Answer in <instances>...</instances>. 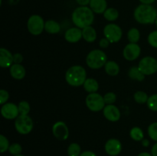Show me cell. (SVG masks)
Masks as SVG:
<instances>
[{
  "label": "cell",
  "instance_id": "1",
  "mask_svg": "<svg viewBox=\"0 0 157 156\" xmlns=\"http://www.w3.org/2000/svg\"><path fill=\"white\" fill-rule=\"evenodd\" d=\"M94 20V12L87 6H79L72 13V21L79 28L90 26Z\"/></svg>",
  "mask_w": 157,
  "mask_h": 156
},
{
  "label": "cell",
  "instance_id": "2",
  "mask_svg": "<svg viewBox=\"0 0 157 156\" xmlns=\"http://www.w3.org/2000/svg\"><path fill=\"white\" fill-rule=\"evenodd\" d=\"M133 16L140 24H153L157 18V10L151 5H140L135 9Z\"/></svg>",
  "mask_w": 157,
  "mask_h": 156
},
{
  "label": "cell",
  "instance_id": "3",
  "mask_svg": "<svg viewBox=\"0 0 157 156\" xmlns=\"http://www.w3.org/2000/svg\"><path fill=\"white\" fill-rule=\"evenodd\" d=\"M86 70L80 65L71 67L65 73V80L67 84L72 87H80L84 85L87 79Z\"/></svg>",
  "mask_w": 157,
  "mask_h": 156
},
{
  "label": "cell",
  "instance_id": "4",
  "mask_svg": "<svg viewBox=\"0 0 157 156\" xmlns=\"http://www.w3.org/2000/svg\"><path fill=\"white\" fill-rule=\"evenodd\" d=\"M107 57L104 51L99 49H95L89 52L86 58L87 65L91 69H100L104 67L107 62Z\"/></svg>",
  "mask_w": 157,
  "mask_h": 156
},
{
  "label": "cell",
  "instance_id": "5",
  "mask_svg": "<svg viewBox=\"0 0 157 156\" xmlns=\"http://www.w3.org/2000/svg\"><path fill=\"white\" fill-rule=\"evenodd\" d=\"M15 128L20 134L27 135L33 128V121L28 115H19L15 121Z\"/></svg>",
  "mask_w": 157,
  "mask_h": 156
},
{
  "label": "cell",
  "instance_id": "6",
  "mask_svg": "<svg viewBox=\"0 0 157 156\" xmlns=\"http://www.w3.org/2000/svg\"><path fill=\"white\" fill-rule=\"evenodd\" d=\"M86 106L87 108L93 112H99L104 110L105 102H104V96L97 93H90L86 97Z\"/></svg>",
  "mask_w": 157,
  "mask_h": 156
},
{
  "label": "cell",
  "instance_id": "7",
  "mask_svg": "<svg viewBox=\"0 0 157 156\" xmlns=\"http://www.w3.org/2000/svg\"><path fill=\"white\" fill-rule=\"evenodd\" d=\"M44 19L38 15H33L28 20V30L32 35H39L44 29Z\"/></svg>",
  "mask_w": 157,
  "mask_h": 156
},
{
  "label": "cell",
  "instance_id": "8",
  "mask_svg": "<svg viewBox=\"0 0 157 156\" xmlns=\"http://www.w3.org/2000/svg\"><path fill=\"white\" fill-rule=\"evenodd\" d=\"M138 67L145 76L153 74L157 72V60L153 57H145L140 60Z\"/></svg>",
  "mask_w": 157,
  "mask_h": 156
},
{
  "label": "cell",
  "instance_id": "9",
  "mask_svg": "<svg viewBox=\"0 0 157 156\" xmlns=\"http://www.w3.org/2000/svg\"><path fill=\"white\" fill-rule=\"evenodd\" d=\"M104 37L110 43L118 42L121 39L123 35L122 29L116 24H108L104 28Z\"/></svg>",
  "mask_w": 157,
  "mask_h": 156
},
{
  "label": "cell",
  "instance_id": "10",
  "mask_svg": "<svg viewBox=\"0 0 157 156\" xmlns=\"http://www.w3.org/2000/svg\"><path fill=\"white\" fill-rule=\"evenodd\" d=\"M52 132L57 139L61 141L66 140L69 136L68 128L62 121H58L54 124L52 127Z\"/></svg>",
  "mask_w": 157,
  "mask_h": 156
},
{
  "label": "cell",
  "instance_id": "11",
  "mask_svg": "<svg viewBox=\"0 0 157 156\" xmlns=\"http://www.w3.org/2000/svg\"><path fill=\"white\" fill-rule=\"evenodd\" d=\"M140 52V47L136 43H130L124 47L123 55L126 60L129 61H133L139 58Z\"/></svg>",
  "mask_w": 157,
  "mask_h": 156
},
{
  "label": "cell",
  "instance_id": "12",
  "mask_svg": "<svg viewBox=\"0 0 157 156\" xmlns=\"http://www.w3.org/2000/svg\"><path fill=\"white\" fill-rule=\"evenodd\" d=\"M1 114L6 119H16L19 114L18 106L12 102L3 104L1 108Z\"/></svg>",
  "mask_w": 157,
  "mask_h": 156
},
{
  "label": "cell",
  "instance_id": "13",
  "mask_svg": "<svg viewBox=\"0 0 157 156\" xmlns=\"http://www.w3.org/2000/svg\"><path fill=\"white\" fill-rule=\"evenodd\" d=\"M105 151L110 156H117L121 152L122 150V144L118 139H110L106 142Z\"/></svg>",
  "mask_w": 157,
  "mask_h": 156
},
{
  "label": "cell",
  "instance_id": "14",
  "mask_svg": "<svg viewBox=\"0 0 157 156\" xmlns=\"http://www.w3.org/2000/svg\"><path fill=\"white\" fill-rule=\"evenodd\" d=\"M103 113L104 117L110 122H117L121 118V112L119 109L113 104L106 106L103 110Z\"/></svg>",
  "mask_w": 157,
  "mask_h": 156
},
{
  "label": "cell",
  "instance_id": "15",
  "mask_svg": "<svg viewBox=\"0 0 157 156\" xmlns=\"http://www.w3.org/2000/svg\"><path fill=\"white\" fill-rule=\"evenodd\" d=\"M83 38L82 31L79 28H71L66 31L64 38L69 43H77Z\"/></svg>",
  "mask_w": 157,
  "mask_h": 156
},
{
  "label": "cell",
  "instance_id": "16",
  "mask_svg": "<svg viewBox=\"0 0 157 156\" xmlns=\"http://www.w3.org/2000/svg\"><path fill=\"white\" fill-rule=\"evenodd\" d=\"M14 62L13 55L7 49L2 47L0 49V66L2 68L10 67Z\"/></svg>",
  "mask_w": 157,
  "mask_h": 156
},
{
  "label": "cell",
  "instance_id": "17",
  "mask_svg": "<svg viewBox=\"0 0 157 156\" xmlns=\"http://www.w3.org/2000/svg\"><path fill=\"white\" fill-rule=\"evenodd\" d=\"M89 6L94 13L102 14L107 10V3L106 0H90Z\"/></svg>",
  "mask_w": 157,
  "mask_h": 156
},
{
  "label": "cell",
  "instance_id": "18",
  "mask_svg": "<svg viewBox=\"0 0 157 156\" xmlns=\"http://www.w3.org/2000/svg\"><path fill=\"white\" fill-rule=\"evenodd\" d=\"M25 69L20 64H14L10 67V74L14 79H23L25 76Z\"/></svg>",
  "mask_w": 157,
  "mask_h": 156
},
{
  "label": "cell",
  "instance_id": "19",
  "mask_svg": "<svg viewBox=\"0 0 157 156\" xmlns=\"http://www.w3.org/2000/svg\"><path fill=\"white\" fill-rule=\"evenodd\" d=\"M83 38L89 43L94 42L97 39V32L92 26H87L82 29Z\"/></svg>",
  "mask_w": 157,
  "mask_h": 156
},
{
  "label": "cell",
  "instance_id": "20",
  "mask_svg": "<svg viewBox=\"0 0 157 156\" xmlns=\"http://www.w3.org/2000/svg\"><path fill=\"white\" fill-rule=\"evenodd\" d=\"M83 86H84V90L90 93H96L99 88L98 82L94 78H87Z\"/></svg>",
  "mask_w": 157,
  "mask_h": 156
},
{
  "label": "cell",
  "instance_id": "21",
  "mask_svg": "<svg viewBox=\"0 0 157 156\" xmlns=\"http://www.w3.org/2000/svg\"><path fill=\"white\" fill-rule=\"evenodd\" d=\"M44 30L49 34H58L61 31V25L54 20H48L44 24Z\"/></svg>",
  "mask_w": 157,
  "mask_h": 156
},
{
  "label": "cell",
  "instance_id": "22",
  "mask_svg": "<svg viewBox=\"0 0 157 156\" xmlns=\"http://www.w3.org/2000/svg\"><path fill=\"white\" fill-rule=\"evenodd\" d=\"M106 73L110 76H117L120 72V67L115 61H107L104 65Z\"/></svg>",
  "mask_w": 157,
  "mask_h": 156
},
{
  "label": "cell",
  "instance_id": "23",
  "mask_svg": "<svg viewBox=\"0 0 157 156\" xmlns=\"http://www.w3.org/2000/svg\"><path fill=\"white\" fill-rule=\"evenodd\" d=\"M128 76L130 79L137 81H143L145 79V75L140 70L138 67H132L128 71Z\"/></svg>",
  "mask_w": 157,
  "mask_h": 156
},
{
  "label": "cell",
  "instance_id": "24",
  "mask_svg": "<svg viewBox=\"0 0 157 156\" xmlns=\"http://www.w3.org/2000/svg\"><path fill=\"white\" fill-rule=\"evenodd\" d=\"M104 17L105 19L109 21H113L117 20L119 17V12L114 8H109L104 12Z\"/></svg>",
  "mask_w": 157,
  "mask_h": 156
},
{
  "label": "cell",
  "instance_id": "25",
  "mask_svg": "<svg viewBox=\"0 0 157 156\" xmlns=\"http://www.w3.org/2000/svg\"><path fill=\"white\" fill-rule=\"evenodd\" d=\"M130 136L131 137L132 139H133L134 141L136 142H140V141H142L144 139V132L139 127H133L131 128L130 132Z\"/></svg>",
  "mask_w": 157,
  "mask_h": 156
},
{
  "label": "cell",
  "instance_id": "26",
  "mask_svg": "<svg viewBox=\"0 0 157 156\" xmlns=\"http://www.w3.org/2000/svg\"><path fill=\"white\" fill-rule=\"evenodd\" d=\"M127 38L130 43H137L140 38V31L136 28H132L127 33Z\"/></svg>",
  "mask_w": 157,
  "mask_h": 156
},
{
  "label": "cell",
  "instance_id": "27",
  "mask_svg": "<svg viewBox=\"0 0 157 156\" xmlns=\"http://www.w3.org/2000/svg\"><path fill=\"white\" fill-rule=\"evenodd\" d=\"M81 148L78 143H71L67 148V154L69 156H80Z\"/></svg>",
  "mask_w": 157,
  "mask_h": 156
},
{
  "label": "cell",
  "instance_id": "28",
  "mask_svg": "<svg viewBox=\"0 0 157 156\" xmlns=\"http://www.w3.org/2000/svg\"><path fill=\"white\" fill-rule=\"evenodd\" d=\"M133 98H134L135 101L137 103L140 104H144L147 102L149 99V96L147 93L144 91H137L134 93L133 95Z\"/></svg>",
  "mask_w": 157,
  "mask_h": 156
},
{
  "label": "cell",
  "instance_id": "29",
  "mask_svg": "<svg viewBox=\"0 0 157 156\" xmlns=\"http://www.w3.org/2000/svg\"><path fill=\"white\" fill-rule=\"evenodd\" d=\"M147 106L150 110L157 112V94H153L149 96V99L147 102Z\"/></svg>",
  "mask_w": 157,
  "mask_h": 156
},
{
  "label": "cell",
  "instance_id": "30",
  "mask_svg": "<svg viewBox=\"0 0 157 156\" xmlns=\"http://www.w3.org/2000/svg\"><path fill=\"white\" fill-rule=\"evenodd\" d=\"M18 111L20 115H28L30 112V105L26 101H21L18 103Z\"/></svg>",
  "mask_w": 157,
  "mask_h": 156
},
{
  "label": "cell",
  "instance_id": "31",
  "mask_svg": "<svg viewBox=\"0 0 157 156\" xmlns=\"http://www.w3.org/2000/svg\"><path fill=\"white\" fill-rule=\"evenodd\" d=\"M148 135L151 139L157 142V122L150 124L148 127Z\"/></svg>",
  "mask_w": 157,
  "mask_h": 156
},
{
  "label": "cell",
  "instance_id": "32",
  "mask_svg": "<svg viewBox=\"0 0 157 156\" xmlns=\"http://www.w3.org/2000/svg\"><path fill=\"white\" fill-rule=\"evenodd\" d=\"M9 146L10 145H9V142L7 138L3 136V135H1L0 136V151L2 153L5 152L7 150H9Z\"/></svg>",
  "mask_w": 157,
  "mask_h": 156
},
{
  "label": "cell",
  "instance_id": "33",
  "mask_svg": "<svg viewBox=\"0 0 157 156\" xmlns=\"http://www.w3.org/2000/svg\"><path fill=\"white\" fill-rule=\"evenodd\" d=\"M22 151V148L18 143H13L9 146V151L12 155H17V154H21Z\"/></svg>",
  "mask_w": 157,
  "mask_h": 156
},
{
  "label": "cell",
  "instance_id": "34",
  "mask_svg": "<svg viewBox=\"0 0 157 156\" xmlns=\"http://www.w3.org/2000/svg\"><path fill=\"white\" fill-rule=\"evenodd\" d=\"M104 99L106 104H107V105H111V104H113L116 102L117 95L114 93L110 92V93H107L104 95Z\"/></svg>",
  "mask_w": 157,
  "mask_h": 156
},
{
  "label": "cell",
  "instance_id": "35",
  "mask_svg": "<svg viewBox=\"0 0 157 156\" xmlns=\"http://www.w3.org/2000/svg\"><path fill=\"white\" fill-rule=\"evenodd\" d=\"M148 42L152 47L157 48V30L152 32L150 35H148Z\"/></svg>",
  "mask_w": 157,
  "mask_h": 156
},
{
  "label": "cell",
  "instance_id": "36",
  "mask_svg": "<svg viewBox=\"0 0 157 156\" xmlns=\"http://www.w3.org/2000/svg\"><path fill=\"white\" fill-rule=\"evenodd\" d=\"M9 98V94L6 90H0V104H5Z\"/></svg>",
  "mask_w": 157,
  "mask_h": 156
},
{
  "label": "cell",
  "instance_id": "37",
  "mask_svg": "<svg viewBox=\"0 0 157 156\" xmlns=\"http://www.w3.org/2000/svg\"><path fill=\"white\" fill-rule=\"evenodd\" d=\"M14 63L15 64H21L23 61V56L19 53H16L13 55Z\"/></svg>",
  "mask_w": 157,
  "mask_h": 156
},
{
  "label": "cell",
  "instance_id": "38",
  "mask_svg": "<svg viewBox=\"0 0 157 156\" xmlns=\"http://www.w3.org/2000/svg\"><path fill=\"white\" fill-rule=\"evenodd\" d=\"M110 42L107 39V38H102V39L100 41L99 45L101 48H107V47H108V46L110 45Z\"/></svg>",
  "mask_w": 157,
  "mask_h": 156
},
{
  "label": "cell",
  "instance_id": "39",
  "mask_svg": "<svg viewBox=\"0 0 157 156\" xmlns=\"http://www.w3.org/2000/svg\"><path fill=\"white\" fill-rule=\"evenodd\" d=\"M77 3L81 6H87L90 4V0H76Z\"/></svg>",
  "mask_w": 157,
  "mask_h": 156
},
{
  "label": "cell",
  "instance_id": "40",
  "mask_svg": "<svg viewBox=\"0 0 157 156\" xmlns=\"http://www.w3.org/2000/svg\"><path fill=\"white\" fill-rule=\"evenodd\" d=\"M80 156H97V154L91 151H85L81 153Z\"/></svg>",
  "mask_w": 157,
  "mask_h": 156
},
{
  "label": "cell",
  "instance_id": "41",
  "mask_svg": "<svg viewBox=\"0 0 157 156\" xmlns=\"http://www.w3.org/2000/svg\"><path fill=\"white\" fill-rule=\"evenodd\" d=\"M151 154L153 156H157V142L152 147Z\"/></svg>",
  "mask_w": 157,
  "mask_h": 156
},
{
  "label": "cell",
  "instance_id": "42",
  "mask_svg": "<svg viewBox=\"0 0 157 156\" xmlns=\"http://www.w3.org/2000/svg\"><path fill=\"white\" fill-rule=\"evenodd\" d=\"M156 0H140L142 4H145V5H151L152 3H153Z\"/></svg>",
  "mask_w": 157,
  "mask_h": 156
},
{
  "label": "cell",
  "instance_id": "43",
  "mask_svg": "<svg viewBox=\"0 0 157 156\" xmlns=\"http://www.w3.org/2000/svg\"><path fill=\"white\" fill-rule=\"evenodd\" d=\"M141 142H142V145H144V147H147L150 145V142H149V140H147V139H143V140L141 141Z\"/></svg>",
  "mask_w": 157,
  "mask_h": 156
},
{
  "label": "cell",
  "instance_id": "44",
  "mask_svg": "<svg viewBox=\"0 0 157 156\" xmlns=\"http://www.w3.org/2000/svg\"><path fill=\"white\" fill-rule=\"evenodd\" d=\"M138 156H153V155H152V154H150V153L148 152H142L140 153V154H138Z\"/></svg>",
  "mask_w": 157,
  "mask_h": 156
},
{
  "label": "cell",
  "instance_id": "45",
  "mask_svg": "<svg viewBox=\"0 0 157 156\" xmlns=\"http://www.w3.org/2000/svg\"><path fill=\"white\" fill-rule=\"evenodd\" d=\"M14 156H25V155H23V154H17V155H14Z\"/></svg>",
  "mask_w": 157,
  "mask_h": 156
},
{
  "label": "cell",
  "instance_id": "46",
  "mask_svg": "<svg viewBox=\"0 0 157 156\" xmlns=\"http://www.w3.org/2000/svg\"><path fill=\"white\" fill-rule=\"evenodd\" d=\"M155 24H156V28H157V18H156V21H155Z\"/></svg>",
  "mask_w": 157,
  "mask_h": 156
}]
</instances>
